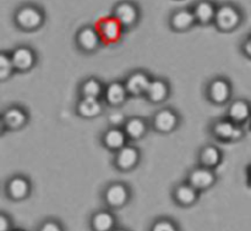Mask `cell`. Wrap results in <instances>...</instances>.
Returning <instances> with one entry per match:
<instances>
[{"label": "cell", "instance_id": "4fadbf2b", "mask_svg": "<svg viewBox=\"0 0 251 231\" xmlns=\"http://www.w3.org/2000/svg\"><path fill=\"white\" fill-rule=\"evenodd\" d=\"M96 27H97L98 33H100V39L103 42V46H118L124 38V34L126 33L124 27L112 15L98 20Z\"/></svg>", "mask_w": 251, "mask_h": 231}, {"label": "cell", "instance_id": "5b68a950", "mask_svg": "<svg viewBox=\"0 0 251 231\" xmlns=\"http://www.w3.org/2000/svg\"><path fill=\"white\" fill-rule=\"evenodd\" d=\"M208 132L211 137L220 143H235L245 137L244 126L234 124L226 116L212 120L208 126Z\"/></svg>", "mask_w": 251, "mask_h": 231}, {"label": "cell", "instance_id": "9c48e42d", "mask_svg": "<svg viewBox=\"0 0 251 231\" xmlns=\"http://www.w3.org/2000/svg\"><path fill=\"white\" fill-rule=\"evenodd\" d=\"M33 192V184L27 175L16 173L5 180L4 195L10 202L20 203L28 200Z\"/></svg>", "mask_w": 251, "mask_h": 231}, {"label": "cell", "instance_id": "277c9868", "mask_svg": "<svg viewBox=\"0 0 251 231\" xmlns=\"http://www.w3.org/2000/svg\"><path fill=\"white\" fill-rule=\"evenodd\" d=\"M233 87L232 81L225 75H216L206 83L205 98L208 103L216 107H225L233 100Z\"/></svg>", "mask_w": 251, "mask_h": 231}, {"label": "cell", "instance_id": "d6986e66", "mask_svg": "<svg viewBox=\"0 0 251 231\" xmlns=\"http://www.w3.org/2000/svg\"><path fill=\"white\" fill-rule=\"evenodd\" d=\"M172 95V85L167 78L157 76L153 77L145 99L152 105H162L169 100Z\"/></svg>", "mask_w": 251, "mask_h": 231}, {"label": "cell", "instance_id": "e0dca14e", "mask_svg": "<svg viewBox=\"0 0 251 231\" xmlns=\"http://www.w3.org/2000/svg\"><path fill=\"white\" fill-rule=\"evenodd\" d=\"M201 193L194 188L186 180L174 184L171 191V197L174 205L180 208H191L200 201Z\"/></svg>", "mask_w": 251, "mask_h": 231}, {"label": "cell", "instance_id": "f546056e", "mask_svg": "<svg viewBox=\"0 0 251 231\" xmlns=\"http://www.w3.org/2000/svg\"><path fill=\"white\" fill-rule=\"evenodd\" d=\"M36 231H65L63 222L56 218H46L37 225Z\"/></svg>", "mask_w": 251, "mask_h": 231}, {"label": "cell", "instance_id": "d4e9b609", "mask_svg": "<svg viewBox=\"0 0 251 231\" xmlns=\"http://www.w3.org/2000/svg\"><path fill=\"white\" fill-rule=\"evenodd\" d=\"M226 117H228L234 124L244 126L251 117V102L244 98L233 99L227 105Z\"/></svg>", "mask_w": 251, "mask_h": 231}, {"label": "cell", "instance_id": "4dcf8cb0", "mask_svg": "<svg viewBox=\"0 0 251 231\" xmlns=\"http://www.w3.org/2000/svg\"><path fill=\"white\" fill-rule=\"evenodd\" d=\"M15 229L14 220L10 214H7L5 210L0 213V231H12Z\"/></svg>", "mask_w": 251, "mask_h": 231}, {"label": "cell", "instance_id": "7402d4cb", "mask_svg": "<svg viewBox=\"0 0 251 231\" xmlns=\"http://www.w3.org/2000/svg\"><path fill=\"white\" fill-rule=\"evenodd\" d=\"M190 6L195 15L198 26L207 27L213 24L218 9V4L215 0H196Z\"/></svg>", "mask_w": 251, "mask_h": 231}, {"label": "cell", "instance_id": "ac0fdd59", "mask_svg": "<svg viewBox=\"0 0 251 231\" xmlns=\"http://www.w3.org/2000/svg\"><path fill=\"white\" fill-rule=\"evenodd\" d=\"M100 144L110 153H117L126 144L130 143L126 134L122 126H109L100 134Z\"/></svg>", "mask_w": 251, "mask_h": 231}, {"label": "cell", "instance_id": "7a4b0ae2", "mask_svg": "<svg viewBox=\"0 0 251 231\" xmlns=\"http://www.w3.org/2000/svg\"><path fill=\"white\" fill-rule=\"evenodd\" d=\"M245 21V12L239 4L225 1L218 4L213 26L221 33H233L243 26Z\"/></svg>", "mask_w": 251, "mask_h": 231}, {"label": "cell", "instance_id": "e575fe53", "mask_svg": "<svg viewBox=\"0 0 251 231\" xmlns=\"http://www.w3.org/2000/svg\"><path fill=\"white\" fill-rule=\"evenodd\" d=\"M178 1H180V0H178Z\"/></svg>", "mask_w": 251, "mask_h": 231}, {"label": "cell", "instance_id": "30bf717a", "mask_svg": "<svg viewBox=\"0 0 251 231\" xmlns=\"http://www.w3.org/2000/svg\"><path fill=\"white\" fill-rule=\"evenodd\" d=\"M76 49L85 55H93L103 46L96 24H83L76 31L74 37Z\"/></svg>", "mask_w": 251, "mask_h": 231}, {"label": "cell", "instance_id": "ffe728a7", "mask_svg": "<svg viewBox=\"0 0 251 231\" xmlns=\"http://www.w3.org/2000/svg\"><path fill=\"white\" fill-rule=\"evenodd\" d=\"M122 127L124 129L130 143H135V142L144 139L149 135L150 130H151V124L146 117L140 116V115H131L125 119Z\"/></svg>", "mask_w": 251, "mask_h": 231}, {"label": "cell", "instance_id": "83f0119b", "mask_svg": "<svg viewBox=\"0 0 251 231\" xmlns=\"http://www.w3.org/2000/svg\"><path fill=\"white\" fill-rule=\"evenodd\" d=\"M15 66L12 64L11 53L2 50L0 53V82L5 83L14 76Z\"/></svg>", "mask_w": 251, "mask_h": 231}, {"label": "cell", "instance_id": "52a82bcc", "mask_svg": "<svg viewBox=\"0 0 251 231\" xmlns=\"http://www.w3.org/2000/svg\"><path fill=\"white\" fill-rule=\"evenodd\" d=\"M181 121L183 119H181L180 113L168 105L156 110L150 119L151 130L163 136L174 134L180 127Z\"/></svg>", "mask_w": 251, "mask_h": 231}, {"label": "cell", "instance_id": "44dd1931", "mask_svg": "<svg viewBox=\"0 0 251 231\" xmlns=\"http://www.w3.org/2000/svg\"><path fill=\"white\" fill-rule=\"evenodd\" d=\"M130 95L126 87L124 85V81H110L107 83L103 95V102L105 105L110 108H122L126 104Z\"/></svg>", "mask_w": 251, "mask_h": 231}, {"label": "cell", "instance_id": "7c38bea8", "mask_svg": "<svg viewBox=\"0 0 251 231\" xmlns=\"http://www.w3.org/2000/svg\"><path fill=\"white\" fill-rule=\"evenodd\" d=\"M10 53H11L15 71L17 73L24 75L29 72L38 64V53L29 44H19L12 50H10Z\"/></svg>", "mask_w": 251, "mask_h": 231}, {"label": "cell", "instance_id": "4316f807", "mask_svg": "<svg viewBox=\"0 0 251 231\" xmlns=\"http://www.w3.org/2000/svg\"><path fill=\"white\" fill-rule=\"evenodd\" d=\"M100 99L77 98L75 103V114L83 120H93L104 113V104Z\"/></svg>", "mask_w": 251, "mask_h": 231}, {"label": "cell", "instance_id": "484cf974", "mask_svg": "<svg viewBox=\"0 0 251 231\" xmlns=\"http://www.w3.org/2000/svg\"><path fill=\"white\" fill-rule=\"evenodd\" d=\"M105 86H107V83L103 82L97 76H88L78 83L77 97L103 100Z\"/></svg>", "mask_w": 251, "mask_h": 231}, {"label": "cell", "instance_id": "3957f363", "mask_svg": "<svg viewBox=\"0 0 251 231\" xmlns=\"http://www.w3.org/2000/svg\"><path fill=\"white\" fill-rule=\"evenodd\" d=\"M100 197L105 208L117 212L130 205L132 200V188L125 181H109L103 187Z\"/></svg>", "mask_w": 251, "mask_h": 231}, {"label": "cell", "instance_id": "d6a6232c", "mask_svg": "<svg viewBox=\"0 0 251 231\" xmlns=\"http://www.w3.org/2000/svg\"><path fill=\"white\" fill-rule=\"evenodd\" d=\"M113 231H131V230L126 229V228H123V227H118V228H115Z\"/></svg>", "mask_w": 251, "mask_h": 231}, {"label": "cell", "instance_id": "9a60e30c", "mask_svg": "<svg viewBox=\"0 0 251 231\" xmlns=\"http://www.w3.org/2000/svg\"><path fill=\"white\" fill-rule=\"evenodd\" d=\"M185 180L199 192L203 193L215 187L216 184L218 183V175L216 170L203 168L196 164L188 171Z\"/></svg>", "mask_w": 251, "mask_h": 231}, {"label": "cell", "instance_id": "1f68e13d", "mask_svg": "<svg viewBox=\"0 0 251 231\" xmlns=\"http://www.w3.org/2000/svg\"><path fill=\"white\" fill-rule=\"evenodd\" d=\"M240 53L247 59L251 60V33L248 34L240 43Z\"/></svg>", "mask_w": 251, "mask_h": 231}, {"label": "cell", "instance_id": "8992f818", "mask_svg": "<svg viewBox=\"0 0 251 231\" xmlns=\"http://www.w3.org/2000/svg\"><path fill=\"white\" fill-rule=\"evenodd\" d=\"M110 15L124 27L125 31L129 32L140 24L142 10L139 2L135 0H119L113 5Z\"/></svg>", "mask_w": 251, "mask_h": 231}, {"label": "cell", "instance_id": "ba28073f", "mask_svg": "<svg viewBox=\"0 0 251 231\" xmlns=\"http://www.w3.org/2000/svg\"><path fill=\"white\" fill-rule=\"evenodd\" d=\"M1 132H17L24 130L31 121V114L25 105L12 103L1 112Z\"/></svg>", "mask_w": 251, "mask_h": 231}, {"label": "cell", "instance_id": "2e32d148", "mask_svg": "<svg viewBox=\"0 0 251 231\" xmlns=\"http://www.w3.org/2000/svg\"><path fill=\"white\" fill-rule=\"evenodd\" d=\"M198 26L191 6L176 7L169 14L168 27L176 33H186Z\"/></svg>", "mask_w": 251, "mask_h": 231}, {"label": "cell", "instance_id": "836d02e7", "mask_svg": "<svg viewBox=\"0 0 251 231\" xmlns=\"http://www.w3.org/2000/svg\"><path fill=\"white\" fill-rule=\"evenodd\" d=\"M12 231H27V230H25V229H22V228H15L14 230Z\"/></svg>", "mask_w": 251, "mask_h": 231}, {"label": "cell", "instance_id": "8fae6325", "mask_svg": "<svg viewBox=\"0 0 251 231\" xmlns=\"http://www.w3.org/2000/svg\"><path fill=\"white\" fill-rule=\"evenodd\" d=\"M142 159V152L136 144L129 143L113 154L112 165L118 173L129 174L139 168Z\"/></svg>", "mask_w": 251, "mask_h": 231}, {"label": "cell", "instance_id": "6da1fadb", "mask_svg": "<svg viewBox=\"0 0 251 231\" xmlns=\"http://www.w3.org/2000/svg\"><path fill=\"white\" fill-rule=\"evenodd\" d=\"M47 21L46 10L37 2L26 1L20 4L12 15L15 27L21 32L33 33L39 31Z\"/></svg>", "mask_w": 251, "mask_h": 231}, {"label": "cell", "instance_id": "cb8c5ba5", "mask_svg": "<svg viewBox=\"0 0 251 231\" xmlns=\"http://www.w3.org/2000/svg\"><path fill=\"white\" fill-rule=\"evenodd\" d=\"M88 225L91 231H113L115 228L119 227L115 212L108 208L93 212L88 220Z\"/></svg>", "mask_w": 251, "mask_h": 231}, {"label": "cell", "instance_id": "5bb4252c", "mask_svg": "<svg viewBox=\"0 0 251 231\" xmlns=\"http://www.w3.org/2000/svg\"><path fill=\"white\" fill-rule=\"evenodd\" d=\"M152 80L153 76L151 75V72L144 69H136L130 71L123 81L129 92L130 98H145Z\"/></svg>", "mask_w": 251, "mask_h": 231}, {"label": "cell", "instance_id": "603a6c76", "mask_svg": "<svg viewBox=\"0 0 251 231\" xmlns=\"http://www.w3.org/2000/svg\"><path fill=\"white\" fill-rule=\"evenodd\" d=\"M225 153L215 143H206L198 152V165L216 170L222 164Z\"/></svg>", "mask_w": 251, "mask_h": 231}, {"label": "cell", "instance_id": "f1b7e54d", "mask_svg": "<svg viewBox=\"0 0 251 231\" xmlns=\"http://www.w3.org/2000/svg\"><path fill=\"white\" fill-rule=\"evenodd\" d=\"M149 231H181V228L174 218L158 217L151 223Z\"/></svg>", "mask_w": 251, "mask_h": 231}]
</instances>
